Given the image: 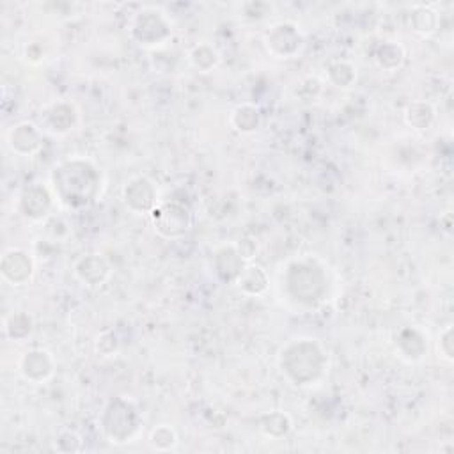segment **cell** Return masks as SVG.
<instances>
[{
    "mask_svg": "<svg viewBox=\"0 0 454 454\" xmlns=\"http://www.w3.org/2000/svg\"><path fill=\"white\" fill-rule=\"evenodd\" d=\"M186 211L183 210V208H178L174 206V213H172V218L167 217V213H165L164 210H160L157 213L155 211V220L158 218V224L157 227L162 231V233L169 234L171 233V224H172V237L178 233H183V231L186 229Z\"/></svg>",
    "mask_w": 454,
    "mask_h": 454,
    "instance_id": "obj_1",
    "label": "cell"
}]
</instances>
